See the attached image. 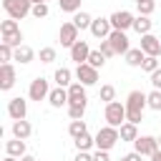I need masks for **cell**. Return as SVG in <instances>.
Returning a JSON list of instances; mask_svg holds the SVG:
<instances>
[{
	"instance_id": "1",
	"label": "cell",
	"mask_w": 161,
	"mask_h": 161,
	"mask_svg": "<svg viewBox=\"0 0 161 161\" xmlns=\"http://www.w3.org/2000/svg\"><path fill=\"white\" fill-rule=\"evenodd\" d=\"M148 106V101H146V93L143 91H131L128 93V98H126V121H131V123H141L143 121V108Z\"/></svg>"
},
{
	"instance_id": "2",
	"label": "cell",
	"mask_w": 161,
	"mask_h": 161,
	"mask_svg": "<svg viewBox=\"0 0 161 161\" xmlns=\"http://www.w3.org/2000/svg\"><path fill=\"white\" fill-rule=\"evenodd\" d=\"M118 141H121V131H118L116 126H103V128H98V133H96V146H98L101 151H111Z\"/></svg>"
},
{
	"instance_id": "3",
	"label": "cell",
	"mask_w": 161,
	"mask_h": 161,
	"mask_svg": "<svg viewBox=\"0 0 161 161\" xmlns=\"http://www.w3.org/2000/svg\"><path fill=\"white\" fill-rule=\"evenodd\" d=\"M3 8H5L8 18H13V20H23L25 15L33 13V0H3Z\"/></svg>"
},
{
	"instance_id": "4",
	"label": "cell",
	"mask_w": 161,
	"mask_h": 161,
	"mask_svg": "<svg viewBox=\"0 0 161 161\" xmlns=\"http://www.w3.org/2000/svg\"><path fill=\"white\" fill-rule=\"evenodd\" d=\"M106 121H108V126L121 128L126 123V103H121V101L106 103Z\"/></svg>"
},
{
	"instance_id": "5",
	"label": "cell",
	"mask_w": 161,
	"mask_h": 161,
	"mask_svg": "<svg viewBox=\"0 0 161 161\" xmlns=\"http://www.w3.org/2000/svg\"><path fill=\"white\" fill-rule=\"evenodd\" d=\"M75 78L83 86H96L98 83V68H93L91 63H80V65H75Z\"/></svg>"
},
{
	"instance_id": "6",
	"label": "cell",
	"mask_w": 161,
	"mask_h": 161,
	"mask_svg": "<svg viewBox=\"0 0 161 161\" xmlns=\"http://www.w3.org/2000/svg\"><path fill=\"white\" fill-rule=\"evenodd\" d=\"M133 151H138L141 156H153L158 151V138H153V136H138L133 141Z\"/></svg>"
},
{
	"instance_id": "7",
	"label": "cell",
	"mask_w": 161,
	"mask_h": 161,
	"mask_svg": "<svg viewBox=\"0 0 161 161\" xmlns=\"http://www.w3.org/2000/svg\"><path fill=\"white\" fill-rule=\"evenodd\" d=\"M28 96H30V101H43V98H48V96H50L48 80H45L43 75L33 78V83H30V88H28Z\"/></svg>"
},
{
	"instance_id": "8",
	"label": "cell",
	"mask_w": 161,
	"mask_h": 161,
	"mask_svg": "<svg viewBox=\"0 0 161 161\" xmlns=\"http://www.w3.org/2000/svg\"><path fill=\"white\" fill-rule=\"evenodd\" d=\"M8 116H10L13 121L25 118V116H28V101H25V98H20V96L10 98V101H8Z\"/></svg>"
},
{
	"instance_id": "9",
	"label": "cell",
	"mask_w": 161,
	"mask_h": 161,
	"mask_svg": "<svg viewBox=\"0 0 161 161\" xmlns=\"http://www.w3.org/2000/svg\"><path fill=\"white\" fill-rule=\"evenodd\" d=\"M108 20H111L113 30H128V28H133V20H136V18H133L128 10H116Z\"/></svg>"
},
{
	"instance_id": "10",
	"label": "cell",
	"mask_w": 161,
	"mask_h": 161,
	"mask_svg": "<svg viewBox=\"0 0 161 161\" xmlns=\"http://www.w3.org/2000/svg\"><path fill=\"white\" fill-rule=\"evenodd\" d=\"M98 40H106L108 35H111V30H113V25H111V20L108 18H93V23H91V28H88Z\"/></svg>"
},
{
	"instance_id": "11",
	"label": "cell",
	"mask_w": 161,
	"mask_h": 161,
	"mask_svg": "<svg viewBox=\"0 0 161 161\" xmlns=\"http://www.w3.org/2000/svg\"><path fill=\"white\" fill-rule=\"evenodd\" d=\"M75 40H78V28H75V23H73V20H70V23H63V25H60V45H63V48H73Z\"/></svg>"
},
{
	"instance_id": "12",
	"label": "cell",
	"mask_w": 161,
	"mask_h": 161,
	"mask_svg": "<svg viewBox=\"0 0 161 161\" xmlns=\"http://www.w3.org/2000/svg\"><path fill=\"white\" fill-rule=\"evenodd\" d=\"M108 40H111V45H113L116 55H121V53L126 55V53L131 50V45H128V38H126V30H111Z\"/></svg>"
},
{
	"instance_id": "13",
	"label": "cell",
	"mask_w": 161,
	"mask_h": 161,
	"mask_svg": "<svg viewBox=\"0 0 161 161\" xmlns=\"http://www.w3.org/2000/svg\"><path fill=\"white\" fill-rule=\"evenodd\" d=\"M75 103H88V96H86V86L78 80V83H70L68 86V106H75Z\"/></svg>"
},
{
	"instance_id": "14",
	"label": "cell",
	"mask_w": 161,
	"mask_h": 161,
	"mask_svg": "<svg viewBox=\"0 0 161 161\" xmlns=\"http://www.w3.org/2000/svg\"><path fill=\"white\" fill-rule=\"evenodd\" d=\"M146 55H158L161 53V40L156 38V35H151V33H146V35H141V45H138Z\"/></svg>"
},
{
	"instance_id": "15",
	"label": "cell",
	"mask_w": 161,
	"mask_h": 161,
	"mask_svg": "<svg viewBox=\"0 0 161 161\" xmlns=\"http://www.w3.org/2000/svg\"><path fill=\"white\" fill-rule=\"evenodd\" d=\"M88 55H91V45L86 40H75V45L70 48V60H75V65H80L88 60Z\"/></svg>"
},
{
	"instance_id": "16",
	"label": "cell",
	"mask_w": 161,
	"mask_h": 161,
	"mask_svg": "<svg viewBox=\"0 0 161 161\" xmlns=\"http://www.w3.org/2000/svg\"><path fill=\"white\" fill-rule=\"evenodd\" d=\"M15 86V68L13 63H3L0 65V91H10Z\"/></svg>"
},
{
	"instance_id": "17",
	"label": "cell",
	"mask_w": 161,
	"mask_h": 161,
	"mask_svg": "<svg viewBox=\"0 0 161 161\" xmlns=\"http://www.w3.org/2000/svg\"><path fill=\"white\" fill-rule=\"evenodd\" d=\"M48 103H50L53 108H60V106H68V88H63V86H58V88H53V91H50V96H48Z\"/></svg>"
},
{
	"instance_id": "18",
	"label": "cell",
	"mask_w": 161,
	"mask_h": 161,
	"mask_svg": "<svg viewBox=\"0 0 161 161\" xmlns=\"http://www.w3.org/2000/svg\"><path fill=\"white\" fill-rule=\"evenodd\" d=\"M30 133H33V126H30L25 118L13 121V136H15V138H28Z\"/></svg>"
},
{
	"instance_id": "19",
	"label": "cell",
	"mask_w": 161,
	"mask_h": 161,
	"mask_svg": "<svg viewBox=\"0 0 161 161\" xmlns=\"http://www.w3.org/2000/svg\"><path fill=\"white\" fill-rule=\"evenodd\" d=\"M5 151H8L10 156H18V158L25 156V138H15V136H13V141L5 143Z\"/></svg>"
},
{
	"instance_id": "20",
	"label": "cell",
	"mask_w": 161,
	"mask_h": 161,
	"mask_svg": "<svg viewBox=\"0 0 161 161\" xmlns=\"http://www.w3.org/2000/svg\"><path fill=\"white\" fill-rule=\"evenodd\" d=\"M143 60H146V53H143L141 48H131V50L126 53V63H128V65H133V68L143 65Z\"/></svg>"
},
{
	"instance_id": "21",
	"label": "cell",
	"mask_w": 161,
	"mask_h": 161,
	"mask_svg": "<svg viewBox=\"0 0 161 161\" xmlns=\"http://www.w3.org/2000/svg\"><path fill=\"white\" fill-rule=\"evenodd\" d=\"M118 131H121V141H131V143H133V141L138 138V128H136V123H131V121H126Z\"/></svg>"
},
{
	"instance_id": "22",
	"label": "cell",
	"mask_w": 161,
	"mask_h": 161,
	"mask_svg": "<svg viewBox=\"0 0 161 161\" xmlns=\"http://www.w3.org/2000/svg\"><path fill=\"white\" fill-rule=\"evenodd\" d=\"M151 25H153V20H148V15H138V18L133 20V30H136L138 35L151 33Z\"/></svg>"
},
{
	"instance_id": "23",
	"label": "cell",
	"mask_w": 161,
	"mask_h": 161,
	"mask_svg": "<svg viewBox=\"0 0 161 161\" xmlns=\"http://www.w3.org/2000/svg\"><path fill=\"white\" fill-rule=\"evenodd\" d=\"M73 23H75L78 30H86V28H91L93 18H91L88 13H83V10H78V13H73Z\"/></svg>"
},
{
	"instance_id": "24",
	"label": "cell",
	"mask_w": 161,
	"mask_h": 161,
	"mask_svg": "<svg viewBox=\"0 0 161 161\" xmlns=\"http://www.w3.org/2000/svg\"><path fill=\"white\" fill-rule=\"evenodd\" d=\"M33 55H35V53H33L30 45H20V48H15V60H18V63H30Z\"/></svg>"
},
{
	"instance_id": "25",
	"label": "cell",
	"mask_w": 161,
	"mask_h": 161,
	"mask_svg": "<svg viewBox=\"0 0 161 161\" xmlns=\"http://www.w3.org/2000/svg\"><path fill=\"white\" fill-rule=\"evenodd\" d=\"M53 78H55V83H58V86H63V88H68V86H70V70H68V68H58Z\"/></svg>"
},
{
	"instance_id": "26",
	"label": "cell",
	"mask_w": 161,
	"mask_h": 161,
	"mask_svg": "<svg viewBox=\"0 0 161 161\" xmlns=\"http://www.w3.org/2000/svg\"><path fill=\"white\" fill-rule=\"evenodd\" d=\"M68 133H70L73 138H78V136H83V133H88V131H86V121H83V118H80V121H70Z\"/></svg>"
},
{
	"instance_id": "27",
	"label": "cell",
	"mask_w": 161,
	"mask_h": 161,
	"mask_svg": "<svg viewBox=\"0 0 161 161\" xmlns=\"http://www.w3.org/2000/svg\"><path fill=\"white\" fill-rule=\"evenodd\" d=\"M91 146H96V138H93V136L83 133V136H78V138H75V148H78V151H88Z\"/></svg>"
},
{
	"instance_id": "28",
	"label": "cell",
	"mask_w": 161,
	"mask_h": 161,
	"mask_svg": "<svg viewBox=\"0 0 161 161\" xmlns=\"http://www.w3.org/2000/svg\"><path fill=\"white\" fill-rule=\"evenodd\" d=\"M146 101H148V108L161 111V91H158V88H153L151 93H146Z\"/></svg>"
},
{
	"instance_id": "29",
	"label": "cell",
	"mask_w": 161,
	"mask_h": 161,
	"mask_svg": "<svg viewBox=\"0 0 161 161\" xmlns=\"http://www.w3.org/2000/svg\"><path fill=\"white\" fill-rule=\"evenodd\" d=\"M18 30H20L18 20H13V18H8V20L0 23V35H10V33H18Z\"/></svg>"
},
{
	"instance_id": "30",
	"label": "cell",
	"mask_w": 161,
	"mask_h": 161,
	"mask_svg": "<svg viewBox=\"0 0 161 161\" xmlns=\"http://www.w3.org/2000/svg\"><path fill=\"white\" fill-rule=\"evenodd\" d=\"M0 60H3V63H10V60H15V50H13V45H8V43H0Z\"/></svg>"
},
{
	"instance_id": "31",
	"label": "cell",
	"mask_w": 161,
	"mask_h": 161,
	"mask_svg": "<svg viewBox=\"0 0 161 161\" xmlns=\"http://www.w3.org/2000/svg\"><path fill=\"white\" fill-rule=\"evenodd\" d=\"M86 63H91L93 68H103V63H106V55L101 53V50H91V55H88V60Z\"/></svg>"
},
{
	"instance_id": "32",
	"label": "cell",
	"mask_w": 161,
	"mask_h": 161,
	"mask_svg": "<svg viewBox=\"0 0 161 161\" xmlns=\"http://www.w3.org/2000/svg\"><path fill=\"white\" fill-rule=\"evenodd\" d=\"M63 13H78L80 10V0H58Z\"/></svg>"
},
{
	"instance_id": "33",
	"label": "cell",
	"mask_w": 161,
	"mask_h": 161,
	"mask_svg": "<svg viewBox=\"0 0 161 161\" xmlns=\"http://www.w3.org/2000/svg\"><path fill=\"white\" fill-rule=\"evenodd\" d=\"M3 43L13 45V48H20L23 45V33L18 30V33H10V35H3Z\"/></svg>"
},
{
	"instance_id": "34",
	"label": "cell",
	"mask_w": 161,
	"mask_h": 161,
	"mask_svg": "<svg viewBox=\"0 0 161 161\" xmlns=\"http://www.w3.org/2000/svg\"><path fill=\"white\" fill-rule=\"evenodd\" d=\"M98 98H101V101H106V103L116 101V88H113V86H101V93H98Z\"/></svg>"
},
{
	"instance_id": "35",
	"label": "cell",
	"mask_w": 161,
	"mask_h": 161,
	"mask_svg": "<svg viewBox=\"0 0 161 161\" xmlns=\"http://www.w3.org/2000/svg\"><path fill=\"white\" fill-rule=\"evenodd\" d=\"M83 113H86V106H83V103L68 106V116H70V121H80V118H83Z\"/></svg>"
},
{
	"instance_id": "36",
	"label": "cell",
	"mask_w": 161,
	"mask_h": 161,
	"mask_svg": "<svg viewBox=\"0 0 161 161\" xmlns=\"http://www.w3.org/2000/svg\"><path fill=\"white\" fill-rule=\"evenodd\" d=\"M136 5H138V15H151V13H153V8H156V3H153V0H138Z\"/></svg>"
},
{
	"instance_id": "37",
	"label": "cell",
	"mask_w": 161,
	"mask_h": 161,
	"mask_svg": "<svg viewBox=\"0 0 161 161\" xmlns=\"http://www.w3.org/2000/svg\"><path fill=\"white\" fill-rule=\"evenodd\" d=\"M146 73H153L156 68H158V55H146V60H143V65H141Z\"/></svg>"
},
{
	"instance_id": "38",
	"label": "cell",
	"mask_w": 161,
	"mask_h": 161,
	"mask_svg": "<svg viewBox=\"0 0 161 161\" xmlns=\"http://www.w3.org/2000/svg\"><path fill=\"white\" fill-rule=\"evenodd\" d=\"M30 15L38 18V20L45 18V15H48V5H45V3H33V13H30Z\"/></svg>"
},
{
	"instance_id": "39",
	"label": "cell",
	"mask_w": 161,
	"mask_h": 161,
	"mask_svg": "<svg viewBox=\"0 0 161 161\" xmlns=\"http://www.w3.org/2000/svg\"><path fill=\"white\" fill-rule=\"evenodd\" d=\"M55 60V48H40V63H53Z\"/></svg>"
},
{
	"instance_id": "40",
	"label": "cell",
	"mask_w": 161,
	"mask_h": 161,
	"mask_svg": "<svg viewBox=\"0 0 161 161\" xmlns=\"http://www.w3.org/2000/svg\"><path fill=\"white\" fill-rule=\"evenodd\" d=\"M106 58H111V55H116V50H113V45H111V40L106 38V40H101V48H98Z\"/></svg>"
},
{
	"instance_id": "41",
	"label": "cell",
	"mask_w": 161,
	"mask_h": 161,
	"mask_svg": "<svg viewBox=\"0 0 161 161\" xmlns=\"http://www.w3.org/2000/svg\"><path fill=\"white\" fill-rule=\"evenodd\" d=\"M151 86H153V88H158V91H161V68H156V70H153V73H151Z\"/></svg>"
},
{
	"instance_id": "42",
	"label": "cell",
	"mask_w": 161,
	"mask_h": 161,
	"mask_svg": "<svg viewBox=\"0 0 161 161\" xmlns=\"http://www.w3.org/2000/svg\"><path fill=\"white\" fill-rule=\"evenodd\" d=\"M93 161H111V156H108V151H101V148H98V151L93 153Z\"/></svg>"
},
{
	"instance_id": "43",
	"label": "cell",
	"mask_w": 161,
	"mask_h": 161,
	"mask_svg": "<svg viewBox=\"0 0 161 161\" xmlns=\"http://www.w3.org/2000/svg\"><path fill=\"white\" fill-rule=\"evenodd\" d=\"M73 161H93V156H91V153H88V151H78V153H75V158H73Z\"/></svg>"
},
{
	"instance_id": "44",
	"label": "cell",
	"mask_w": 161,
	"mask_h": 161,
	"mask_svg": "<svg viewBox=\"0 0 161 161\" xmlns=\"http://www.w3.org/2000/svg\"><path fill=\"white\" fill-rule=\"evenodd\" d=\"M123 158H126V161H141V158H143V156H141V153H138V151H131V153H126V156H123Z\"/></svg>"
},
{
	"instance_id": "45",
	"label": "cell",
	"mask_w": 161,
	"mask_h": 161,
	"mask_svg": "<svg viewBox=\"0 0 161 161\" xmlns=\"http://www.w3.org/2000/svg\"><path fill=\"white\" fill-rule=\"evenodd\" d=\"M20 161H38L35 156H30V153H25V156H20Z\"/></svg>"
},
{
	"instance_id": "46",
	"label": "cell",
	"mask_w": 161,
	"mask_h": 161,
	"mask_svg": "<svg viewBox=\"0 0 161 161\" xmlns=\"http://www.w3.org/2000/svg\"><path fill=\"white\" fill-rule=\"evenodd\" d=\"M151 161H161V148H158V151H156V153L151 156Z\"/></svg>"
},
{
	"instance_id": "47",
	"label": "cell",
	"mask_w": 161,
	"mask_h": 161,
	"mask_svg": "<svg viewBox=\"0 0 161 161\" xmlns=\"http://www.w3.org/2000/svg\"><path fill=\"white\" fill-rule=\"evenodd\" d=\"M3 161H20V158H18V156H10V153H8V156H5Z\"/></svg>"
},
{
	"instance_id": "48",
	"label": "cell",
	"mask_w": 161,
	"mask_h": 161,
	"mask_svg": "<svg viewBox=\"0 0 161 161\" xmlns=\"http://www.w3.org/2000/svg\"><path fill=\"white\" fill-rule=\"evenodd\" d=\"M158 148H161V136H158Z\"/></svg>"
},
{
	"instance_id": "49",
	"label": "cell",
	"mask_w": 161,
	"mask_h": 161,
	"mask_svg": "<svg viewBox=\"0 0 161 161\" xmlns=\"http://www.w3.org/2000/svg\"><path fill=\"white\" fill-rule=\"evenodd\" d=\"M33 3H45V0H33Z\"/></svg>"
},
{
	"instance_id": "50",
	"label": "cell",
	"mask_w": 161,
	"mask_h": 161,
	"mask_svg": "<svg viewBox=\"0 0 161 161\" xmlns=\"http://www.w3.org/2000/svg\"><path fill=\"white\" fill-rule=\"evenodd\" d=\"M136 3H138V0H136Z\"/></svg>"
}]
</instances>
